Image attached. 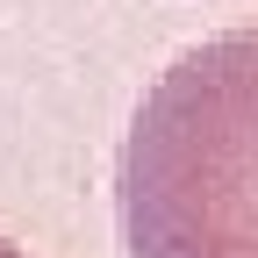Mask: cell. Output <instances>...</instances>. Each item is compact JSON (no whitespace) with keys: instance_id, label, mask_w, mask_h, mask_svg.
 I'll return each instance as SVG.
<instances>
[{"instance_id":"obj_1","label":"cell","mask_w":258,"mask_h":258,"mask_svg":"<svg viewBox=\"0 0 258 258\" xmlns=\"http://www.w3.org/2000/svg\"><path fill=\"white\" fill-rule=\"evenodd\" d=\"M122 258H258V29L186 43L115 151Z\"/></svg>"},{"instance_id":"obj_2","label":"cell","mask_w":258,"mask_h":258,"mask_svg":"<svg viewBox=\"0 0 258 258\" xmlns=\"http://www.w3.org/2000/svg\"><path fill=\"white\" fill-rule=\"evenodd\" d=\"M0 258H29V251H22V244H15V237H0Z\"/></svg>"}]
</instances>
